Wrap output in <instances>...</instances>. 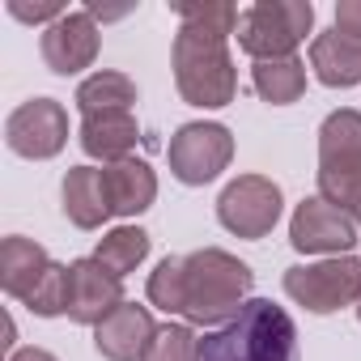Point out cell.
<instances>
[{
	"label": "cell",
	"mask_w": 361,
	"mask_h": 361,
	"mask_svg": "<svg viewBox=\"0 0 361 361\" xmlns=\"http://www.w3.org/2000/svg\"><path fill=\"white\" fill-rule=\"evenodd\" d=\"M200 361H302L298 323L272 298H251L226 327L200 340Z\"/></svg>",
	"instance_id": "cell-1"
},
{
	"label": "cell",
	"mask_w": 361,
	"mask_h": 361,
	"mask_svg": "<svg viewBox=\"0 0 361 361\" xmlns=\"http://www.w3.org/2000/svg\"><path fill=\"white\" fill-rule=\"evenodd\" d=\"M255 289V272L251 264H243L238 255L221 251V247H200L188 255V306H183V323L192 327H226Z\"/></svg>",
	"instance_id": "cell-2"
},
{
	"label": "cell",
	"mask_w": 361,
	"mask_h": 361,
	"mask_svg": "<svg viewBox=\"0 0 361 361\" xmlns=\"http://www.w3.org/2000/svg\"><path fill=\"white\" fill-rule=\"evenodd\" d=\"M170 64H174L178 98L188 106L221 111L238 98V68L230 56V39H221V35H200V30L178 26Z\"/></svg>",
	"instance_id": "cell-3"
},
{
	"label": "cell",
	"mask_w": 361,
	"mask_h": 361,
	"mask_svg": "<svg viewBox=\"0 0 361 361\" xmlns=\"http://www.w3.org/2000/svg\"><path fill=\"white\" fill-rule=\"evenodd\" d=\"M319 196L348 217L361 209V111L340 106L319 123Z\"/></svg>",
	"instance_id": "cell-4"
},
{
	"label": "cell",
	"mask_w": 361,
	"mask_h": 361,
	"mask_svg": "<svg viewBox=\"0 0 361 361\" xmlns=\"http://www.w3.org/2000/svg\"><path fill=\"white\" fill-rule=\"evenodd\" d=\"M314 35V5L310 0H255L238 18V47L259 60H289Z\"/></svg>",
	"instance_id": "cell-5"
},
{
	"label": "cell",
	"mask_w": 361,
	"mask_h": 361,
	"mask_svg": "<svg viewBox=\"0 0 361 361\" xmlns=\"http://www.w3.org/2000/svg\"><path fill=\"white\" fill-rule=\"evenodd\" d=\"M285 298L310 314H336L361 302V259L357 255H327L314 264H293L281 276Z\"/></svg>",
	"instance_id": "cell-6"
},
{
	"label": "cell",
	"mask_w": 361,
	"mask_h": 361,
	"mask_svg": "<svg viewBox=\"0 0 361 361\" xmlns=\"http://www.w3.org/2000/svg\"><path fill=\"white\" fill-rule=\"evenodd\" d=\"M166 157H170V174L183 188H204L230 166L234 132L226 123H217V119H192L170 136Z\"/></svg>",
	"instance_id": "cell-7"
},
{
	"label": "cell",
	"mask_w": 361,
	"mask_h": 361,
	"mask_svg": "<svg viewBox=\"0 0 361 361\" xmlns=\"http://www.w3.org/2000/svg\"><path fill=\"white\" fill-rule=\"evenodd\" d=\"M281 213H285V196H281V188L268 174H238L217 196L221 230H230L234 238H247V243L268 238L276 230Z\"/></svg>",
	"instance_id": "cell-8"
},
{
	"label": "cell",
	"mask_w": 361,
	"mask_h": 361,
	"mask_svg": "<svg viewBox=\"0 0 361 361\" xmlns=\"http://www.w3.org/2000/svg\"><path fill=\"white\" fill-rule=\"evenodd\" d=\"M5 145L26 161H51L68 145V111L56 98H30L9 111Z\"/></svg>",
	"instance_id": "cell-9"
},
{
	"label": "cell",
	"mask_w": 361,
	"mask_h": 361,
	"mask_svg": "<svg viewBox=\"0 0 361 361\" xmlns=\"http://www.w3.org/2000/svg\"><path fill=\"white\" fill-rule=\"evenodd\" d=\"M289 243L298 255L327 259V255H348L361 243V230L344 209L327 204L323 196H306L289 217Z\"/></svg>",
	"instance_id": "cell-10"
},
{
	"label": "cell",
	"mask_w": 361,
	"mask_h": 361,
	"mask_svg": "<svg viewBox=\"0 0 361 361\" xmlns=\"http://www.w3.org/2000/svg\"><path fill=\"white\" fill-rule=\"evenodd\" d=\"M98 47H102V30H98V18H94L90 9H68V13H64L56 26H47L43 39H39L43 64H47L56 77H77V73L94 68Z\"/></svg>",
	"instance_id": "cell-11"
},
{
	"label": "cell",
	"mask_w": 361,
	"mask_h": 361,
	"mask_svg": "<svg viewBox=\"0 0 361 361\" xmlns=\"http://www.w3.org/2000/svg\"><path fill=\"white\" fill-rule=\"evenodd\" d=\"M73 272V298H68V319L81 323V327H98L102 319H111L128 298H123V281L102 268L94 255L85 259H73L68 264Z\"/></svg>",
	"instance_id": "cell-12"
},
{
	"label": "cell",
	"mask_w": 361,
	"mask_h": 361,
	"mask_svg": "<svg viewBox=\"0 0 361 361\" xmlns=\"http://www.w3.org/2000/svg\"><path fill=\"white\" fill-rule=\"evenodd\" d=\"M153 336H157L153 310L140 302H123L111 319H102L94 327V348L102 361H140L145 348L153 344Z\"/></svg>",
	"instance_id": "cell-13"
},
{
	"label": "cell",
	"mask_w": 361,
	"mask_h": 361,
	"mask_svg": "<svg viewBox=\"0 0 361 361\" xmlns=\"http://www.w3.org/2000/svg\"><path fill=\"white\" fill-rule=\"evenodd\" d=\"M77 140L85 149V157L102 161V166H115V161H128L136 153V140H140V123L132 111H106V115H85L81 128H77Z\"/></svg>",
	"instance_id": "cell-14"
},
{
	"label": "cell",
	"mask_w": 361,
	"mask_h": 361,
	"mask_svg": "<svg viewBox=\"0 0 361 361\" xmlns=\"http://www.w3.org/2000/svg\"><path fill=\"white\" fill-rule=\"evenodd\" d=\"M102 188H106L111 217H140L157 200V174L145 157H128V161L102 166Z\"/></svg>",
	"instance_id": "cell-15"
},
{
	"label": "cell",
	"mask_w": 361,
	"mask_h": 361,
	"mask_svg": "<svg viewBox=\"0 0 361 361\" xmlns=\"http://www.w3.org/2000/svg\"><path fill=\"white\" fill-rule=\"evenodd\" d=\"M310 68L327 90L361 85V39L340 35L336 26L310 39Z\"/></svg>",
	"instance_id": "cell-16"
},
{
	"label": "cell",
	"mask_w": 361,
	"mask_h": 361,
	"mask_svg": "<svg viewBox=\"0 0 361 361\" xmlns=\"http://www.w3.org/2000/svg\"><path fill=\"white\" fill-rule=\"evenodd\" d=\"M60 200H64V217L77 230H102V221L111 217L106 188H102V166H73L60 183Z\"/></svg>",
	"instance_id": "cell-17"
},
{
	"label": "cell",
	"mask_w": 361,
	"mask_h": 361,
	"mask_svg": "<svg viewBox=\"0 0 361 361\" xmlns=\"http://www.w3.org/2000/svg\"><path fill=\"white\" fill-rule=\"evenodd\" d=\"M47 268H51V255H47L43 243L22 238V234H9L0 243V289H5L13 302H22L39 285V276Z\"/></svg>",
	"instance_id": "cell-18"
},
{
	"label": "cell",
	"mask_w": 361,
	"mask_h": 361,
	"mask_svg": "<svg viewBox=\"0 0 361 361\" xmlns=\"http://www.w3.org/2000/svg\"><path fill=\"white\" fill-rule=\"evenodd\" d=\"M73 102H77L81 119H85V115H106V111H132V102H136V81H132L128 73L98 68V73H90V77L77 85Z\"/></svg>",
	"instance_id": "cell-19"
},
{
	"label": "cell",
	"mask_w": 361,
	"mask_h": 361,
	"mask_svg": "<svg viewBox=\"0 0 361 361\" xmlns=\"http://www.w3.org/2000/svg\"><path fill=\"white\" fill-rule=\"evenodd\" d=\"M251 85L268 106H289L306 94V64L298 56L289 60H259L251 64Z\"/></svg>",
	"instance_id": "cell-20"
},
{
	"label": "cell",
	"mask_w": 361,
	"mask_h": 361,
	"mask_svg": "<svg viewBox=\"0 0 361 361\" xmlns=\"http://www.w3.org/2000/svg\"><path fill=\"white\" fill-rule=\"evenodd\" d=\"M94 259H98L102 268H111V272L123 281L128 272H136V268L149 259V234H145L140 226H115V230H106V234L98 238Z\"/></svg>",
	"instance_id": "cell-21"
},
{
	"label": "cell",
	"mask_w": 361,
	"mask_h": 361,
	"mask_svg": "<svg viewBox=\"0 0 361 361\" xmlns=\"http://www.w3.org/2000/svg\"><path fill=\"white\" fill-rule=\"evenodd\" d=\"M149 306L166 310V314H183L188 306V255H166L157 259V268L149 272Z\"/></svg>",
	"instance_id": "cell-22"
},
{
	"label": "cell",
	"mask_w": 361,
	"mask_h": 361,
	"mask_svg": "<svg viewBox=\"0 0 361 361\" xmlns=\"http://www.w3.org/2000/svg\"><path fill=\"white\" fill-rule=\"evenodd\" d=\"M174 13H178V26L200 35H221V39L238 35V18H243L230 0H178Z\"/></svg>",
	"instance_id": "cell-23"
},
{
	"label": "cell",
	"mask_w": 361,
	"mask_h": 361,
	"mask_svg": "<svg viewBox=\"0 0 361 361\" xmlns=\"http://www.w3.org/2000/svg\"><path fill=\"white\" fill-rule=\"evenodd\" d=\"M68 298H73V272H68V264H56L51 259V268L22 298V306L30 314H39V319H60V314H68Z\"/></svg>",
	"instance_id": "cell-24"
},
{
	"label": "cell",
	"mask_w": 361,
	"mask_h": 361,
	"mask_svg": "<svg viewBox=\"0 0 361 361\" xmlns=\"http://www.w3.org/2000/svg\"><path fill=\"white\" fill-rule=\"evenodd\" d=\"M140 361H200V336L192 323H161Z\"/></svg>",
	"instance_id": "cell-25"
},
{
	"label": "cell",
	"mask_w": 361,
	"mask_h": 361,
	"mask_svg": "<svg viewBox=\"0 0 361 361\" xmlns=\"http://www.w3.org/2000/svg\"><path fill=\"white\" fill-rule=\"evenodd\" d=\"M5 9H9V18H18V22H26V26H56L68 9L60 5V0H39V5H35V0H5Z\"/></svg>",
	"instance_id": "cell-26"
},
{
	"label": "cell",
	"mask_w": 361,
	"mask_h": 361,
	"mask_svg": "<svg viewBox=\"0 0 361 361\" xmlns=\"http://www.w3.org/2000/svg\"><path fill=\"white\" fill-rule=\"evenodd\" d=\"M336 30L361 39V0H336Z\"/></svg>",
	"instance_id": "cell-27"
},
{
	"label": "cell",
	"mask_w": 361,
	"mask_h": 361,
	"mask_svg": "<svg viewBox=\"0 0 361 361\" xmlns=\"http://www.w3.org/2000/svg\"><path fill=\"white\" fill-rule=\"evenodd\" d=\"M9 361H60V357L47 353V348H39V344H30V348H13Z\"/></svg>",
	"instance_id": "cell-28"
},
{
	"label": "cell",
	"mask_w": 361,
	"mask_h": 361,
	"mask_svg": "<svg viewBox=\"0 0 361 361\" xmlns=\"http://www.w3.org/2000/svg\"><path fill=\"white\" fill-rule=\"evenodd\" d=\"M353 221H357V230H361V209H357V213H353Z\"/></svg>",
	"instance_id": "cell-29"
},
{
	"label": "cell",
	"mask_w": 361,
	"mask_h": 361,
	"mask_svg": "<svg viewBox=\"0 0 361 361\" xmlns=\"http://www.w3.org/2000/svg\"><path fill=\"white\" fill-rule=\"evenodd\" d=\"M353 310H357V319H361V302H357V306H353Z\"/></svg>",
	"instance_id": "cell-30"
}]
</instances>
